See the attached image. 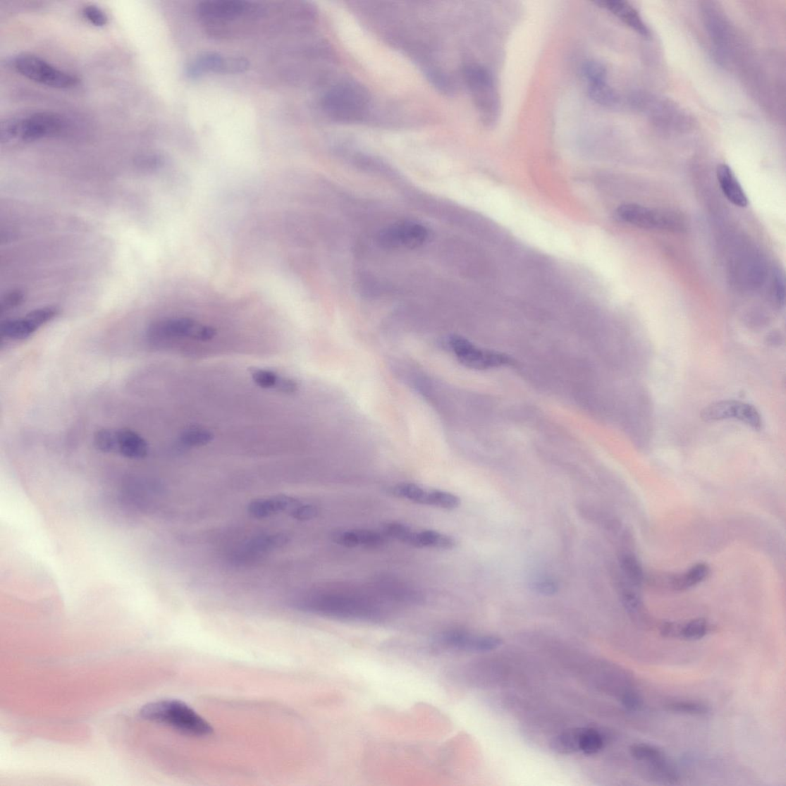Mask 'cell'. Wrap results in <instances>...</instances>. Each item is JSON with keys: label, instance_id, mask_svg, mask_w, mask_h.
<instances>
[{"label": "cell", "instance_id": "1", "mask_svg": "<svg viewBox=\"0 0 786 786\" xmlns=\"http://www.w3.org/2000/svg\"><path fill=\"white\" fill-rule=\"evenodd\" d=\"M140 716L144 720L168 725L188 735L207 737L213 732L210 723L186 704L176 699L146 704L142 708Z\"/></svg>", "mask_w": 786, "mask_h": 786}, {"label": "cell", "instance_id": "2", "mask_svg": "<svg viewBox=\"0 0 786 786\" xmlns=\"http://www.w3.org/2000/svg\"><path fill=\"white\" fill-rule=\"evenodd\" d=\"M63 128V120L58 115L34 112L6 120L0 128V140L6 144L30 143L55 136Z\"/></svg>", "mask_w": 786, "mask_h": 786}, {"label": "cell", "instance_id": "3", "mask_svg": "<svg viewBox=\"0 0 786 786\" xmlns=\"http://www.w3.org/2000/svg\"><path fill=\"white\" fill-rule=\"evenodd\" d=\"M369 106L368 92L356 82L336 85L323 99L326 113L340 123L358 122L366 116Z\"/></svg>", "mask_w": 786, "mask_h": 786}, {"label": "cell", "instance_id": "4", "mask_svg": "<svg viewBox=\"0 0 786 786\" xmlns=\"http://www.w3.org/2000/svg\"><path fill=\"white\" fill-rule=\"evenodd\" d=\"M196 12L206 25L217 32L239 18L257 19L265 13L262 5L245 0H206L197 6Z\"/></svg>", "mask_w": 786, "mask_h": 786}, {"label": "cell", "instance_id": "5", "mask_svg": "<svg viewBox=\"0 0 786 786\" xmlns=\"http://www.w3.org/2000/svg\"><path fill=\"white\" fill-rule=\"evenodd\" d=\"M622 221L642 229L682 231L686 227L683 214L675 211L653 209L637 204L620 205L617 209Z\"/></svg>", "mask_w": 786, "mask_h": 786}, {"label": "cell", "instance_id": "6", "mask_svg": "<svg viewBox=\"0 0 786 786\" xmlns=\"http://www.w3.org/2000/svg\"><path fill=\"white\" fill-rule=\"evenodd\" d=\"M15 70L27 79L56 89L73 88L76 78L51 65L37 56L22 54L13 60Z\"/></svg>", "mask_w": 786, "mask_h": 786}, {"label": "cell", "instance_id": "7", "mask_svg": "<svg viewBox=\"0 0 786 786\" xmlns=\"http://www.w3.org/2000/svg\"><path fill=\"white\" fill-rule=\"evenodd\" d=\"M464 75L482 116L487 123H493L498 116L499 102L492 76L487 69L479 65L466 66Z\"/></svg>", "mask_w": 786, "mask_h": 786}, {"label": "cell", "instance_id": "8", "mask_svg": "<svg viewBox=\"0 0 786 786\" xmlns=\"http://www.w3.org/2000/svg\"><path fill=\"white\" fill-rule=\"evenodd\" d=\"M447 345L462 365L473 369H489L511 364L512 360L505 354L483 350L462 336H449Z\"/></svg>", "mask_w": 786, "mask_h": 786}, {"label": "cell", "instance_id": "9", "mask_svg": "<svg viewBox=\"0 0 786 786\" xmlns=\"http://www.w3.org/2000/svg\"><path fill=\"white\" fill-rule=\"evenodd\" d=\"M250 66L248 60L241 56H224L217 53H205L190 63L185 68V74L191 80H196L205 73L239 74L245 73Z\"/></svg>", "mask_w": 786, "mask_h": 786}, {"label": "cell", "instance_id": "10", "mask_svg": "<svg viewBox=\"0 0 786 786\" xmlns=\"http://www.w3.org/2000/svg\"><path fill=\"white\" fill-rule=\"evenodd\" d=\"M502 644L497 637L474 635L462 630H448L438 635L434 641V646L438 649L466 652L491 651Z\"/></svg>", "mask_w": 786, "mask_h": 786}, {"label": "cell", "instance_id": "11", "mask_svg": "<svg viewBox=\"0 0 786 786\" xmlns=\"http://www.w3.org/2000/svg\"><path fill=\"white\" fill-rule=\"evenodd\" d=\"M428 229L413 221L393 224L380 232L378 241L388 249H414L422 246L428 240Z\"/></svg>", "mask_w": 786, "mask_h": 786}, {"label": "cell", "instance_id": "12", "mask_svg": "<svg viewBox=\"0 0 786 786\" xmlns=\"http://www.w3.org/2000/svg\"><path fill=\"white\" fill-rule=\"evenodd\" d=\"M701 417L706 422L737 419L755 429H759L762 426L761 417L757 410L753 405L739 401L713 403L702 410Z\"/></svg>", "mask_w": 786, "mask_h": 786}, {"label": "cell", "instance_id": "13", "mask_svg": "<svg viewBox=\"0 0 786 786\" xmlns=\"http://www.w3.org/2000/svg\"><path fill=\"white\" fill-rule=\"evenodd\" d=\"M198 327L189 318H170L152 323L146 331V338L154 348H163L173 340L192 336Z\"/></svg>", "mask_w": 786, "mask_h": 786}, {"label": "cell", "instance_id": "14", "mask_svg": "<svg viewBox=\"0 0 786 786\" xmlns=\"http://www.w3.org/2000/svg\"><path fill=\"white\" fill-rule=\"evenodd\" d=\"M288 541V538L283 534L264 535L250 541L243 548L238 551L235 558L238 563L252 561L265 553L283 547Z\"/></svg>", "mask_w": 786, "mask_h": 786}, {"label": "cell", "instance_id": "15", "mask_svg": "<svg viewBox=\"0 0 786 786\" xmlns=\"http://www.w3.org/2000/svg\"><path fill=\"white\" fill-rule=\"evenodd\" d=\"M333 541L343 547L378 548L385 545L386 535L371 530H349L335 532Z\"/></svg>", "mask_w": 786, "mask_h": 786}, {"label": "cell", "instance_id": "16", "mask_svg": "<svg viewBox=\"0 0 786 786\" xmlns=\"http://www.w3.org/2000/svg\"><path fill=\"white\" fill-rule=\"evenodd\" d=\"M149 453L145 439L128 429H116V453L132 460L144 459Z\"/></svg>", "mask_w": 786, "mask_h": 786}, {"label": "cell", "instance_id": "17", "mask_svg": "<svg viewBox=\"0 0 786 786\" xmlns=\"http://www.w3.org/2000/svg\"><path fill=\"white\" fill-rule=\"evenodd\" d=\"M716 176L723 193L730 203L739 207H747L749 202L744 190L727 165H720L716 170Z\"/></svg>", "mask_w": 786, "mask_h": 786}, {"label": "cell", "instance_id": "18", "mask_svg": "<svg viewBox=\"0 0 786 786\" xmlns=\"http://www.w3.org/2000/svg\"><path fill=\"white\" fill-rule=\"evenodd\" d=\"M300 505L298 501L289 496H276L254 501L248 505V512L256 518H265L281 512L293 510Z\"/></svg>", "mask_w": 786, "mask_h": 786}, {"label": "cell", "instance_id": "19", "mask_svg": "<svg viewBox=\"0 0 786 786\" xmlns=\"http://www.w3.org/2000/svg\"><path fill=\"white\" fill-rule=\"evenodd\" d=\"M600 4L642 36H650V31L641 16L632 5L627 2L612 1V0L601 2Z\"/></svg>", "mask_w": 786, "mask_h": 786}, {"label": "cell", "instance_id": "20", "mask_svg": "<svg viewBox=\"0 0 786 786\" xmlns=\"http://www.w3.org/2000/svg\"><path fill=\"white\" fill-rule=\"evenodd\" d=\"M407 545L415 548H431L441 550H451L456 546L455 540L449 535L434 530H412Z\"/></svg>", "mask_w": 786, "mask_h": 786}, {"label": "cell", "instance_id": "21", "mask_svg": "<svg viewBox=\"0 0 786 786\" xmlns=\"http://www.w3.org/2000/svg\"><path fill=\"white\" fill-rule=\"evenodd\" d=\"M710 574V567L705 563H698L688 571L680 575L668 576L663 578L666 586L670 589L682 591L689 589L704 582Z\"/></svg>", "mask_w": 786, "mask_h": 786}, {"label": "cell", "instance_id": "22", "mask_svg": "<svg viewBox=\"0 0 786 786\" xmlns=\"http://www.w3.org/2000/svg\"><path fill=\"white\" fill-rule=\"evenodd\" d=\"M27 315L24 318L6 319L0 326V333L3 338L23 340L30 336L39 329Z\"/></svg>", "mask_w": 786, "mask_h": 786}, {"label": "cell", "instance_id": "23", "mask_svg": "<svg viewBox=\"0 0 786 786\" xmlns=\"http://www.w3.org/2000/svg\"><path fill=\"white\" fill-rule=\"evenodd\" d=\"M634 587L624 576L617 581L618 591L622 603L630 615L637 617L643 614V604Z\"/></svg>", "mask_w": 786, "mask_h": 786}, {"label": "cell", "instance_id": "24", "mask_svg": "<svg viewBox=\"0 0 786 786\" xmlns=\"http://www.w3.org/2000/svg\"><path fill=\"white\" fill-rule=\"evenodd\" d=\"M621 574L635 587L641 586L644 580V573L640 563L632 552H621L618 557Z\"/></svg>", "mask_w": 786, "mask_h": 786}, {"label": "cell", "instance_id": "25", "mask_svg": "<svg viewBox=\"0 0 786 786\" xmlns=\"http://www.w3.org/2000/svg\"><path fill=\"white\" fill-rule=\"evenodd\" d=\"M391 492L393 496L397 498L407 499L417 504L429 505L430 491L417 485V484L400 483L393 486Z\"/></svg>", "mask_w": 786, "mask_h": 786}, {"label": "cell", "instance_id": "26", "mask_svg": "<svg viewBox=\"0 0 786 786\" xmlns=\"http://www.w3.org/2000/svg\"><path fill=\"white\" fill-rule=\"evenodd\" d=\"M582 729H575L560 733L552 740L551 747L560 754H570L579 751V737Z\"/></svg>", "mask_w": 786, "mask_h": 786}, {"label": "cell", "instance_id": "27", "mask_svg": "<svg viewBox=\"0 0 786 786\" xmlns=\"http://www.w3.org/2000/svg\"><path fill=\"white\" fill-rule=\"evenodd\" d=\"M630 754L638 761L653 766L666 761L660 749L647 744H635L630 747Z\"/></svg>", "mask_w": 786, "mask_h": 786}, {"label": "cell", "instance_id": "28", "mask_svg": "<svg viewBox=\"0 0 786 786\" xmlns=\"http://www.w3.org/2000/svg\"><path fill=\"white\" fill-rule=\"evenodd\" d=\"M603 739L600 732L594 729H582L579 737V751L585 755L598 754L603 748Z\"/></svg>", "mask_w": 786, "mask_h": 786}, {"label": "cell", "instance_id": "29", "mask_svg": "<svg viewBox=\"0 0 786 786\" xmlns=\"http://www.w3.org/2000/svg\"><path fill=\"white\" fill-rule=\"evenodd\" d=\"M589 94L591 98L601 106H613L618 102L616 93L606 82L590 84Z\"/></svg>", "mask_w": 786, "mask_h": 786}, {"label": "cell", "instance_id": "30", "mask_svg": "<svg viewBox=\"0 0 786 786\" xmlns=\"http://www.w3.org/2000/svg\"><path fill=\"white\" fill-rule=\"evenodd\" d=\"M460 505L461 499L460 497L450 493V492L430 490L429 505L446 509V510H454V509L459 508Z\"/></svg>", "mask_w": 786, "mask_h": 786}, {"label": "cell", "instance_id": "31", "mask_svg": "<svg viewBox=\"0 0 786 786\" xmlns=\"http://www.w3.org/2000/svg\"><path fill=\"white\" fill-rule=\"evenodd\" d=\"M710 629V625L705 619L690 620L688 623L682 624L681 638L689 641L699 640L709 633Z\"/></svg>", "mask_w": 786, "mask_h": 786}, {"label": "cell", "instance_id": "32", "mask_svg": "<svg viewBox=\"0 0 786 786\" xmlns=\"http://www.w3.org/2000/svg\"><path fill=\"white\" fill-rule=\"evenodd\" d=\"M94 445L104 453H116V429H103L94 435Z\"/></svg>", "mask_w": 786, "mask_h": 786}, {"label": "cell", "instance_id": "33", "mask_svg": "<svg viewBox=\"0 0 786 786\" xmlns=\"http://www.w3.org/2000/svg\"><path fill=\"white\" fill-rule=\"evenodd\" d=\"M209 431L199 428L189 429L181 435L180 442L187 447L202 446L212 441Z\"/></svg>", "mask_w": 786, "mask_h": 786}, {"label": "cell", "instance_id": "34", "mask_svg": "<svg viewBox=\"0 0 786 786\" xmlns=\"http://www.w3.org/2000/svg\"><path fill=\"white\" fill-rule=\"evenodd\" d=\"M669 711L689 715L701 716L709 713L710 709L702 703L693 701H677L667 705Z\"/></svg>", "mask_w": 786, "mask_h": 786}, {"label": "cell", "instance_id": "35", "mask_svg": "<svg viewBox=\"0 0 786 786\" xmlns=\"http://www.w3.org/2000/svg\"><path fill=\"white\" fill-rule=\"evenodd\" d=\"M386 536L407 544L412 529L408 525L398 522L388 523L384 526Z\"/></svg>", "mask_w": 786, "mask_h": 786}, {"label": "cell", "instance_id": "36", "mask_svg": "<svg viewBox=\"0 0 786 786\" xmlns=\"http://www.w3.org/2000/svg\"><path fill=\"white\" fill-rule=\"evenodd\" d=\"M583 73L590 84L606 82V69L600 63H587L583 67Z\"/></svg>", "mask_w": 786, "mask_h": 786}, {"label": "cell", "instance_id": "37", "mask_svg": "<svg viewBox=\"0 0 786 786\" xmlns=\"http://www.w3.org/2000/svg\"><path fill=\"white\" fill-rule=\"evenodd\" d=\"M84 18L96 27H102L108 23V16L102 8L97 6H86L82 11Z\"/></svg>", "mask_w": 786, "mask_h": 786}, {"label": "cell", "instance_id": "38", "mask_svg": "<svg viewBox=\"0 0 786 786\" xmlns=\"http://www.w3.org/2000/svg\"><path fill=\"white\" fill-rule=\"evenodd\" d=\"M58 314L59 310L56 307H47L34 309L27 316L35 324L41 327L54 319Z\"/></svg>", "mask_w": 786, "mask_h": 786}, {"label": "cell", "instance_id": "39", "mask_svg": "<svg viewBox=\"0 0 786 786\" xmlns=\"http://www.w3.org/2000/svg\"><path fill=\"white\" fill-rule=\"evenodd\" d=\"M25 300L24 293L20 290H14L8 293L2 299L1 304H0V311L1 313L8 312L23 303Z\"/></svg>", "mask_w": 786, "mask_h": 786}, {"label": "cell", "instance_id": "40", "mask_svg": "<svg viewBox=\"0 0 786 786\" xmlns=\"http://www.w3.org/2000/svg\"><path fill=\"white\" fill-rule=\"evenodd\" d=\"M534 591L543 596L555 595L558 591V584L551 578L544 577L532 583Z\"/></svg>", "mask_w": 786, "mask_h": 786}, {"label": "cell", "instance_id": "41", "mask_svg": "<svg viewBox=\"0 0 786 786\" xmlns=\"http://www.w3.org/2000/svg\"><path fill=\"white\" fill-rule=\"evenodd\" d=\"M252 377L257 386L265 388L276 386L279 381L278 376L269 370H255Z\"/></svg>", "mask_w": 786, "mask_h": 786}, {"label": "cell", "instance_id": "42", "mask_svg": "<svg viewBox=\"0 0 786 786\" xmlns=\"http://www.w3.org/2000/svg\"><path fill=\"white\" fill-rule=\"evenodd\" d=\"M318 515V509L313 505H299L291 511V516L300 521L314 520Z\"/></svg>", "mask_w": 786, "mask_h": 786}, {"label": "cell", "instance_id": "43", "mask_svg": "<svg viewBox=\"0 0 786 786\" xmlns=\"http://www.w3.org/2000/svg\"><path fill=\"white\" fill-rule=\"evenodd\" d=\"M622 704L630 711H636L640 709L642 706V699L637 694L634 692H627L622 696Z\"/></svg>", "mask_w": 786, "mask_h": 786}, {"label": "cell", "instance_id": "44", "mask_svg": "<svg viewBox=\"0 0 786 786\" xmlns=\"http://www.w3.org/2000/svg\"><path fill=\"white\" fill-rule=\"evenodd\" d=\"M682 624L666 622L661 627V634L666 638H681Z\"/></svg>", "mask_w": 786, "mask_h": 786}, {"label": "cell", "instance_id": "45", "mask_svg": "<svg viewBox=\"0 0 786 786\" xmlns=\"http://www.w3.org/2000/svg\"><path fill=\"white\" fill-rule=\"evenodd\" d=\"M216 333L217 332H216L214 327L200 326L197 328L193 338L202 341H209L214 338Z\"/></svg>", "mask_w": 786, "mask_h": 786}, {"label": "cell", "instance_id": "46", "mask_svg": "<svg viewBox=\"0 0 786 786\" xmlns=\"http://www.w3.org/2000/svg\"><path fill=\"white\" fill-rule=\"evenodd\" d=\"M278 390L284 393H293L297 391V384L296 382L291 379H282L279 380L278 384Z\"/></svg>", "mask_w": 786, "mask_h": 786}, {"label": "cell", "instance_id": "47", "mask_svg": "<svg viewBox=\"0 0 786 786\" xmlns=\"http://www.w3.org/2000/svg\"><path fill=\"white\" fill-rule=\"evenodd\" d=\"M776 299L780 305L785 303V283L781 275L776 276Z\"/></svg>", "mask_w": 786, "mask_h": 786}]
</instances>
